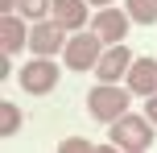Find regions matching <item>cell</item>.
<instances>
[{"instance_id":"1","label":"cell","mask_w":157,"mask_h":153,"mask_svg":"<svg viewBox=\"0 0 157 153\" xmlns=\"http://www.w3.org/2000/svg\"><path fill=\"white\" fill-rule=\"evenodd\" d=\"M153 145V120L149 116H132L124 112L120 120H112V149H124V153H141Z\"/></svg>"},{"instance_id":"2","label":"cell","mask_w":157,"mask_h":153,"mask_svg":"<svg viewBox=\"0 0 157 153\" xmlns=\"http://www.w3.org/2000/svg\"><path fill=\"white\" fill-rule=\"evenodd\" d=\"M87 112H91V120H99V124L120 120V116L128 112V91L116 87V83H103V87H95L91 95H87Z\"/></svg>"},{"instance_id":"3","label":"cell","mask_w":157,"mask_h":153,"mask_svg":"<svg viewBox=\"0 0 157 153\" xmlns=\"http://www.w3.org/2000/svg\"><path fill=\"white\" fill-rule=\"evenodd\" d=\"M99 54H103V41H99L95 29H91V33H75V37L66 41V50H62V58H66L71 71H95Z\"/></svg>"},{"instance_id":"4","label":"cell","mask_w":157,"mask_h":153,"mask_svg":"<svg viewBox=\"0 0 157 153\" xmlns=\"http://www.w3.org/2000/svg\"><path fill=\"white\" fill-rule=\"evenodd\" d=\"M21 87L29 91V95H50V91L58 87V66L50 62V58H33V62H25Z\"/></svg>"},{"instance_id":"5","label":"cell","mask_w":157,"mask_h":153,"mask_svg":"<svg viewBox=\"0 0 157 153\" xmlns=\"http://www.w3.org/2000/svg\"><path fill=\"white\" fill-rule=\"evenodd\" d=\"M62 25L58 21H33V33H29V50L37 58H50V54H58V50H66V37H62Z\"/></svg>"},{"instance_id":"6","label":"cell","mask_w":157,"mask_h":153,"mask_svg":"<svg viewBox=\"0 0 157 153\" xmlns=\"http://www.w3.org/2000/svg\"><path fill=\"white\" fill-rule=\"evenodd\" d=\"M128 66H132V54H128V46H124V41H116L112 50H103V54H99V62H95V75H99L103 83H116L120 75L128 71Z\"/></svg>"},{"instance_id":"7","label":"cell","mask_w":157,"mask_h":153,"mask_svg":"<svg viewBox=\"0 0 157 153\" xmlns=\"http://www.w3.org/2000/svg\"><path fill=\"white\" fill-rule=\"evenodd\" d=\"M91 29L99 33V41H124V33H128V17L120 13V8H99V17L91 21Z\"/></svg>"},{"instance_id":"8","label":"cell","mask_w":157,"mask_h":153,"mask_svg":"<svg viewBox=\"0 0 157 153\" xmlns=\"http://www.w3.org/2000/svg\"><path fill=\"white\" fill-rule=\"evenodd\" d=\"M128 91H136V95H153L157 91V58H132V66H128Z\"/></svg>"},{"instance_id":"9","label":"cell","mask_w":157,"mask_h":153,"mask_svg":"<svg viewBox=\"0 0 157 153\" xmlns=\"http://www.w3.org/2000/svg\"><path fill=\"white\" fill-rule=\"evenodd\" d=\"M29 33H33V29H25V17L8 13L4 21H0V46H4V54L25 50V46H29Z\"/></svg>"},{"instance_id":"10","label":"cell","mask_w":157,"mask_h":153,"mask_svg":"<svg viewBox=\"0 0 157 153\" xmlns=\"http://www.w3.org/2000/svg\"><path fill=\"white\" fill-rule=\"evenodd\" d=\"M54 21L62 25L66 33L83 29L87 25V0H54Z\"/></svg>"},{"instance_id":"11","label":"cell","mask_w":157,"mask_h":153,"mask_svg":"<svg viewBox=\"0 0 157 153\" xmlns=\"http://www.w3.org/2000/svg\"><path fill=\"white\" fill-rule=\"evenodd\" d=\"M124 8H128V21L157 25V0H124Z\"/></svg>"},{"instance_id":"12","label":"cell","mask_w":157,"mask_h":153,"mask_svg":"<svg viewBox=\"0 0 157 153\" xmlns=\"http://www.w3.org/2000/svg\"><path fill=\"white\" fill-rule=\"evenodd\" d=\"M17 128H21V108L4 99V104H0V137H13Z\"/></svg>"},{"instance_id":"13","label":"cell","mask_w":157,"mask_h":153,"mask_svg":"<svg viewBox=\"0 0 157 153\" xmlns=\"http://www.w3.org/2000/svg\"><path fill=\"white\" fill-rule=\"evenodd\" d=\"M50 8H54V0H21V8H17V13H21L25 21H46Z\"/></svg>"},{"instance_id":"14","label":"cell","mask_w":157,"mask_h":153,"mask_svg":"<svg viewBox=\"0 0 157 153\" xmlns=\"http://www.w3.org/2000/svg\"><path fill=\"white\" fill-rule=\"evenodd\" d=\"M62 149L66 153H83V149H91V145H87V141H62Z\"/></svg>"},{"instance_id":"15","label":"cell","mask_w":157,"mask_h":153,"mask_svg":"<svg viewBox=\"0 0 157 153\" xmlns=\"http://www.w3.org/2000/svg\"><path fill=\"white\" fill-rule=\"evenodd\" d=\"M145 116H149V120L157 124V91H153V95H149V104H145Z\"/></svg>"},{"instance_id":"16","label":"cell","mask_w":157,"mask_h":153,"mask_svg":"<svg viewBox=\"0 0 157 153\" xmlns=\"http://www.w3.org/2000/svg\"><path fill=\"white\" fill-rule=\"evenodd\" d=\"M0 8H4V17H8V13H17V8H21V0H0Z\"/></svg>"},{"instance_id":"17","label":"cell","mask_w":157,"mask_h":153,"mask_svg":"<svg viewBox=\"0 0 157 153\" xmlns=\"http://www.w3.org/2000/svg\"><path fill=\"white\" fill-rule=\"evenodd\" d=\"M91 4H99V8H108V4H112V0H91Z\"/></svg>"}]
</instances>
